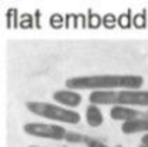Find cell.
Returning a JSON list of instances; mask_svg holds the SVG:
<instances>
[{"label": "cell", "instance_id": "obj_1", "mask_svg": "<svg viewBox=\"0 0 148 147\" xmlns=\"http://www.w3.org/2000/svg\"><path fill=\"white\" fill-rule=\"evenodd\" d=\"M144 85L141 75H82L66 81V88L79 91H114V90H140Z\"/></svg>", "mask_w": 148, "mask_h": 147}, {"label": "cell", "instance_id": "obj_2", "mask_svg": "<svg viewBox=\"0 0 148 147\" xmlns=\"http://www.w3.org/2000/svg\"><path fill=\"white\" fill-rule=\"evenodd\" d=\"M26 108L42 118L58 121V123H65V124H79L81 123V114L65 108L62 105L49 104V102H42V101H29L26 102Z\"/></svg>", "mask_w": 148, "mask_h": 147}, {"label": "cell", "instance_id": "obj_3", "mask_svg": "<svg viewBox=\"0 0 148 147\" xmlns=\"http://www.w3.org/2000/svg\"><path fill=\"white\" fill-rule=\"evenodd\" d=\"M23 131L29 136L49 140H65L68 134L65 127L49 123H27L23 126Z\"/></svg>", "mask_w": 148, "mask_h": 147}, {"label": "cell", "instance_id": "obj_4", "mask_svg": "<svg viewBox=\"0 0 148 147\" xmlns=\"http://www.w3.org/2000/svg\"><path fill=\"white\" fill-rule=\"evenodd\" d=\"M115 105L148 107V90H121V91H116Z\"/></svg>", "mask_w": 148, "mask_h": 147}, {"label": "cell", "instance_id": "obj_5", "mask_svg": "<svg viewBox=\"0 0 148 147\" xmlns=\"http://www.w3.org/2000/svg\"><path fill=\"white\" fill-rule=\"evenodd\" d=\"M53 99H55L58 104H60L62 107L72 110V108L81 105V102H82V95H81L78 91L65 88V90H59V91L53 92Z\"/></svg>", "mask_w": 148, "mask_h": 147}, {"label": "cell", "instance_id": "obj_6", "mask_svg": "<svg viewBox=\"0 0 148 147\" xmlns=\"http://www.w3.org/2000/svg\"><path fill=\"white\" fill-rule=\"evenodd\" d=\"M109 115L112 120L115 121H131V120H135V118H140V117H144L145 114L132 108V107H124V105H115L111 108L109 111Z\"/></svg>", "mask_w": 148, "mask_h": 147}, {"label": "cell", "instance_id": "obj_7", "mask_svg": "<svg viewBox=\"0 0 148 147\" xmlns=\"http://www.w3.org/2000/svg\"><path fill=\"white\" fill-rule=\"evenodd\" d=\"M121 131L124 134H128V136L130 134H137V133L148 134V112L144 117H140V118H135V120L122 123Z\"/></svg>", "mask_w": 148, "mask_h": 147}, {"label": "cell", "instance_id": "obj_8", "mask_svg": "<svg viewBox=\"0 0 148 147\" xmlns=\"http://www.w3.org/2000/svg\"><path fill=\"white\" fill-rule=\"evenodd\" d=\"M116 91H92L89 94V102L94 105H112L115 107Z\"/></svg>", "mask_w": 148, "mask_h": 147}, {"label": "cell", "instance_id": "obj_9", "mask_svg": "<svg viewBox=\"0 0 148 147\" xmlns=\"http://www.w3.org/2000/svg\"><path fill=\"white\" fill-rule=\"evenodd\" d=\"M85 120L88 123L89 127H101L102 123H103V115H102V111L98 105H94V104H89L86 107V111H85Z\"/></svg>", "mask_w": 148, "mask_h": 147}, {"label": "cell", "instance_id": "obj_10", "mask_svg": "<svg viewBox=\"0 0 148 147\" xmlns=\"http://www.w3.org/2000/svg\"><path fill=\"white\" fill-rule=\"evenodd\" d=\"M86 139H88V136H84V134H79V133H73V131H68L65 140L68 143H86Z\"/></svg>", "mask_w": 148, "mask_h": 147}, {"label": "cell", "instance_id": "obj_11", "mask_svg": "<svg viewBox=\"0 0 148 147\" xmlns=\"http://www.w3.org/2000/svg\"><path fill=\"white\" fill-rule=\"evenodd\" d=\"M85 144L88 147H109L108 144H105L103 141H101L98 139H94V137H88Z\"/></svg>", "mask_w": 148, "mask_h": 147}, {"label": "cell", "instance_id": "obj_12", "mask_svg": "<svg viewBox=\"0 0 148 147\" xmlns=\"http://www.w3.org/2000/svg\"><path fill=\"white\" fill-rule=\"evenodd\" d=\"M141 144H144V146L148 147V134H144V136H143V139H141Z\"/></svg>", "mask_w": 148, "mask_h": 147}, {"label": "cell", "instance_id": "obj_13", "mask_svg": "<svg viewBox=\"0 0 148 147\" xmlns=\"http://www.w3.org/2000/svg\"><path fill=\"white\" fill-rule=\"evenodd\" d=\"M138 147H147V146H144V144H140V146H138Z\"/></svg>", "mask_w": 148, "mask_h": 147}, {"label": "cell", "instance_id": "obj_14", "mask_svg": "<svg viewBox=\"0 0 148 147\" xmlns=\"http://www.w3.org/2000/svg\"><path fill=\"white\" fill-rule=\"evenodd\" d=\"M30 147H38V146H30Z\"/></svg>", "mask_w": 148, "mask_h": 147}]
</instances>
